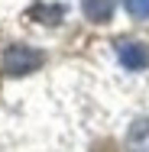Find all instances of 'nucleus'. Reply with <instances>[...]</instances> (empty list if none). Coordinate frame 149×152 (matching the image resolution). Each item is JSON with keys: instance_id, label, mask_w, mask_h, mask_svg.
<instances>
[{"instance_id": "nucleus-1", "label": "nucleus", "mask_w": 149, "mask_h": 152, "mask_svg": "<svg viewBox=\"0 0 149 152\" xmlns=\"http://www.w3.org/2000/svg\"><path fill=\"white\" fill-rule=\"evenodd\" d=\"M42 65V52H36L29 45H10L3 52V68L10 75H26V71H36Z\"/></svg>"}, {"instance_id": "nucleus-2", "label": "nucleus", "mask_w": 149, "mask_h": 152, "mask_svg": "<svg viewBox=\"0 0 149 152\" xmlns=\"http://www.w3.org/2000/svg\"><path fill=\"white\" fill-rule=\"evenodd\" d=\"M117 58L130 71H143L149 65V49L143 42H117Z\"/></svg>"}, {"instance_id": "nucleus-3", "label": "nucleus", "mask_w": 149, "mask_h": 152, "mask_svg": "<svg viewBox=\"0 0 149 152\" xmlns=\"http://www.w3.org/2000/svg\"><path fill=\"white\" fill-rule=\"evenodd\" d=\"M126 149L130 152H149V117H139V120L130 123V129H126Z\"/></svg>"}, {"instance_id": "nucleus-4", "label": "nucleus", "mask_w": 149, "mask_h": 152, "mask_svg": "<svg viewBox=\"0 0 149 152\" xmlns=\"http://www.w3.org/2000/svg\"><path fill=\"white\" fill-rule=\"evenodd\" d=\"M114 13V0H84V16L91 23H107Z\"/></svg>"}, {"instance_id": "nucleus-5", "label": "nucleus", "mask_w": 149, "mask_h": 152, "mask_svg": "<svg viewBox=\"0 0 149 152\" xmlns=\"http://www.w3.org/2000/svg\"><path fill=\"white\" fill-rule=\"evenodd\" d=\"M32 16H36V20H42V23H59L62 16H65V7H59V3H55V7L39 3V7L32 10Z\"/></svg>"}, {"instance_id": "nucleus-6", "label": "nucleus", "mask_w": 149, "mask_h": 152, "mask_svg": "<svg viewBox=\"0 0 149 152\" xmlns=\"http://www.w3.org/2000/svg\"><path fill=\"white\" fill-rule=\"evenodd\" d=\"M126 13L136 16V20H149V0H123Z\"/></svg>"}]
</instances>
